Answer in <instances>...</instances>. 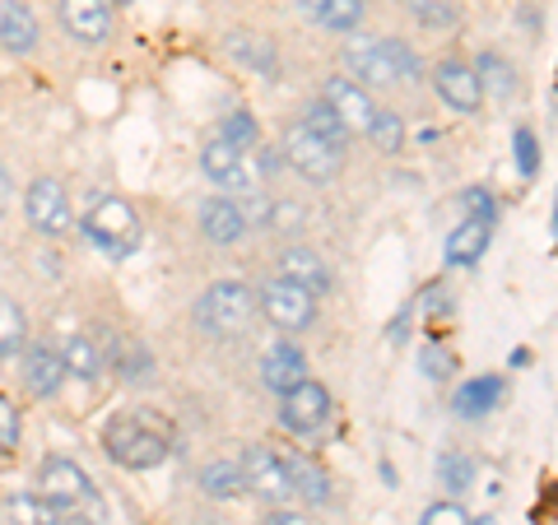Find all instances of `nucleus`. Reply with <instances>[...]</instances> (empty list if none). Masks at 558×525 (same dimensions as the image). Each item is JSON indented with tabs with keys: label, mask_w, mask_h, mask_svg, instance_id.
<instances>
[{
	"label": "nucleus",
	"mask_w": 558,
	"mask_h": 525,
	"mask_svg": "<svg viewBox=\"0 0 558 525\" xmlns=\"http://www.w3.org/2000/svg\"><path fill=\"white\" fill-rule=\"evenodd\" d=\"M344 70L354 75L359 84H377V89H387V84H400V80H418V61L410 57L405 42H387V38H368V33H354V38L344 42Z\"/></svg>",
	"instance_id": "nucleus-1"
},
{
	"label": "nucleus",
	"mask_w": 558,
	"mask_h": 525,
	"mask_svg": "<svg viewBox=\"0 0 558 525\" xmlns=\"http://www.w3.org/2000/svg\"><path fill=\"white\" fill-rule=\"evenodd\" d=\"M256 293L247 284H238V279H219V284H209L201 293V303H196V321L209 330V335H219V340H233L242 335V330L252 326L256 317Z\"/></svg>",
	"instance_id": "nucleus-2"
},
{
	"label": "nucleus",
	"mask_w": 558,
	"mask_h": 525,
	"mask_svg": "<svg viewBox=\"0 0 558 525\" xmlns=\"http://www.w3.org/2000/svg\"><path fill=\"white\" fill-rule=\"evenodd\" d=\"M102 447H108V456L117 465H126V469H154L168 456V437L154 432L145 418H131V414L112 418L108 432H102Z\"/></svg>",
	"instance_id": "nucleus-3"
},
{
	"label": "nucleus",
	"mask_w": 558,
	"mask_h": 525,
	"mask_svg": "<svg viewBox=\"0 0 558 525\" xmlns=\"http://www.w3.org/2000/svg\"><path fill=\"white\" fill-rule=\"evenodd\" d=\"M84 237L94 242L98 252H108L112 260H126L140 247V215L126 200H98L84 219Z\"/></svg>",
	"instance_id": "nucleus-4"
},
{
	"label": "nucleus",
	"mask_w": 558,
	"mask_h": 525,
	"mask_svg": "<svg viewBox=\"0 0 558 525\" xmlns=\"http://www.w3.org/2000/svg\"><path fill=\"white\" fill-rule=\"evenodd\" d=\"M284 163L299 172L303 182L326 186V182H336V178H340L344 149H336L330 139H322L317 131H307L303 121H299V126H289V135H284Z\"/></svg>",
	"instance_id": "nucleus-5"
},
{
	"label": "nucleus",
	"mask_w": 558,
	"mask_h": 525,
	"mask_svg": "<svg viewBox=\"0 0 558 525\" xmlns=\"http://www.w3.org/2000/svg\"><path fill=\"white\" fill-rule=\"evenodd\" d=\"M256 303L279 330H307L312 321H317V293L293 284V279H284V274L270 279V284L260 289Z\"/></svg>",
	"instance_id": "nucleus-6"
},
{
	"label": "nucleus",
	"mask_w": 558,
	"mask_h": 525,
	"mask_svg": "<svg viewBox=\"0 0 558 525\" xmlns=\"http://www.w3.org/2000/svg\"><path fill=\"white\" fill-rule=\"evenodd\" d=\"M238 465H242V479H247V488H252L260 502L284 506L289 498H299V493H293V479H289L284 456H279V451H270V447H247Z\"/></svg>",
	"instance_id": "nucleus-7"
},
{
	"label": "nucleus",
	"mask_w": 558,
	"mask_h": 525,
	"mask_svg": "<svg viewBox=\"0 0 558 525\" xmlns=\"http://www.w3.org/2000/svg\"><path fill=\"white\" fill-rule=\"evenodd\" d=\"M322 102L344 121L349 131H363V135H368L373 117H377V102L368 94V84H359L354 75H330L322 84Z\"/></svg>",
	"instance_id": "nucleus-8"
},
{
	"label": "nucleus",
	"mask_w": 558,
	"mask_h": 525,
	"mask_svg": "<svg viewBox=\"0 0 558 525\" xmlns=\"http://www.w3.org/2000/svg\"><path fill=\"white\" fill-rule=\"evenodd\" d=\"M279 418L293 428V432H322L326 418H330V391L322 381H299L293 391L279 395Z\"/></svg>",
	"instance_id": "nucleus-9"
},
{
	"label": "nucleus",
	"mask_w": 558,
	"mask_h": 525,
	"mask_svg": "<svg viewBox=\"0 0 558 525\" xmlns=\"http://www.w3.org/2000/svg\"><path fill=\"white\" fill-rule=\"evenodd\" d=\"M24 215H28V223L43 237H61L70 229V196H65V186L51 182V178H38L28 186V196H24Z\"/></svg>",
	"instance_id": "nucleus-10"
},
{
	"label": "nucleus",
	"mask_w": 558,
	"mask_h": 525,
	"mask_svg": "<svg viewBox=\"0 0 558 525\" xmlns=\"http://www.w3.org/2000/svg\"><path fill=\"white\" fill-rule=\"evenodd\" d=\"M433 89H438V98L451 112H480V102H484L480 70L465 65V61H442L433 70Z\"/></svg>",
	"instance_id": "nucleus-11"
},
{
	"label": "nucleus",
	"mask_w": 558,
	"mask_h": 525,
	"mask_svg": "<svg viewBox=\"0 0 558 525\" xmlns=\"http://www.w3.org/2000/svg\"><path fill=\"white\" fill-rule=\"evenodd\" d=\"M38 484H43V498L51 506H70V502H89L94 498L89 475H84L75 461H65V456H47L43 469H38Z\"/></svg>",
	"instance_id": "nucleus-12"
},
{
	"label": "nucleus",
	"mask_w": 558,
	"mask_h": 525,
	"mask_svg": "<svg viewBox=\"0 0 558 525\" xmlns=\"http://www.w3.org/2000/svg\"><path fill=\"white\" fill-rule=\"evenodd\" d=\"M201 168L205 178L223 186V191H252V172H247V159H242V149L229 145L223 135H215L209 145L201 149Z\"/></svg>",
	"instance_id": "nucleus-13"
},
{
	"label": "nucleus",
	"mask_w": 558,
	"mask_h": 525,
	"mask_svg": "<svg viewBox=\"0 0 558 525\" xmlns=\"http://www.w3.org/2000/svg\"><path fill=\"white\" fill-rule=\"evenodd\" d=\"M61 24L70 28V38L80 42H108L112 33V0H61Z\"/></svg>",
	"instance_id": "nucleus-14"
},
{
	"label": "nucleus",
	"mask_w": 558,
	"mask_h": 525,
	"mask_svg": "<svg viewBox=\"0 0 558 525\" xmlns=\"http://www.w3.org/2000/svg\"><path fill=\"white\" fill-rule=\"evenodd\" d=\"M0 42H5L14 57H28L38 47V14H33L24 0H0Z\"/></svg>",
	"instance_id": "nucleus-15"
},
{
	"label": "nucleus",
	"mask_w": 558,
	"mask_h": 525,
	"mask_svg": "<svg viewBox=\"0 0 558 525\" xmlns=\"http://www.w3.org/2000/svg\"><path fill=\"white\" fill-rule=\"evenodd\" d=\"M260 381H266L275 395H284L299 387V381H307V358L293 344H275L270 354L260 358Z\"/></svg>",
	"instance_id": "nucleus-16"
},
{
	"label": "nucleus",
	"mask_w": 558,
	"mask_h": 525,
	"mask_svg": "<svg viewBox=\"0 0 558 525\" xmlns=\"http://www.w3.org/2000/svg\"><path fill=\"white\" fill-rule=\"evenodd\" d=\"M65 377L70 373H65V358L57 354V349H28V354H24V381H28L33 395H43V400L61 395Z\"/></svg>",
	"instance_id": "nucleus-17"
},
{
	"label": "nucleus",
	"mask_w": 558,
	"mask_h": 525,
	"mask_svg": "<svg viewBox=\"0 0 558 525\" xmlns=\"http://www.w3.org/2000/svg\"><path fill=\"white\" fill-rule=\"evenodd\" d=\"M201 233L219 247H233V242L247 233V219H242V205L233 200H205L201 205Z\"/></svg>",
	"instance_id": "nucleus-18"
},
{
	"label": "nucleus",
	"mask_w": 558,
	"mask_h": 525,
	"mask_svg": "<svg viewBox=\"0 0 558 525\" xmlns=\"http://www.w3.org/2000/svg\"><path fill=\"white\" fill-rule=\"evenodd\" d=\"M279 274L293 279V284H303V289H312V293H326L330 289L326 260L312 252V247H289L284 256H279Z\"/></svg>",
	"instance_id": "nucleus-19"
},
{
	"label": "nucleus",
	"mask_w": 558,
	"mask_h": 525,
	"mask_svg": "<svg viewBox=\"0 0 558 525\" xmlns=\"http://www.w3.org/2000/svg\"><path fill=\"white\" fill-rule=\"evenodd\" d=\"M299 10L330 33H354L363 24V0H299Z\"/></svg>",
	"instance_id": "nucleus-20"
},
{
	"label": "nucleus",
	"mask_w": 558,
	"mask_h": 525,
	"mask_svg": "<svg viewBox=\"0 0 558 525\" xmlns=\"http://www.w3.org/2000/svg\"><path fill=\"white\" fill-rule=\"evenodd\" d=\"M229 57L242 61L247 70H256V75L279 80V57H275L270 38H260V33H233V38H229Z\"/></svg>",
	"instance_id": "nucleus-21"
},
{
	"label": "nucleus",
	"mask_w": 558,
	"mask_h": 525,
	"mask_svg": "<svg viewBox=\"0 0 558 525\" xmlns=\"http://www.w3.org/2000/svg\"><path fill=\"white\" fill-rule=\"evenodd\" d=\"M488 233H494V223H480V219L465 215L461 229L447 237V260L451 266H475V260L484 256V247H488Z\"/></svg>",
	"instance_id": "nucleus-22"
},
{
	"label": "nucleus",
	"mask_w": 558,
	"mask_h": 525,
	"mask_svg": "<svg viewBox=\"0 0 558 525\" xmlns=\"http://www.w3.org/2000/svg\"><path fill=\"white\" fill-rule=\"evenodd\" d=\"M498 400H502V377H470L465 387L457 391V414H465V418H480V414H488V410H498Z\"/></svg>",
	"instance_id": "nucleus-23"
},
{
	"label": "nucleus",
	"mask_w": 558,
	"mask_h": 525,
	"mask_svg": "<svg viewBox=\"0 0 558 525\" xmlns=\"http://www.w3.org/2000/svg\"><path fill=\"white\" fill-rule=\"evenodd\" d=\"M284 469H289V479H293V493L307 498V502H326L330 498V479H326V469L312 461V456H284Z\"/></svg>",
	"instance_id": "nucleus-24"
},
{
	"label": "nucleus",
	"mask_w": 558,
	"mask_h": 525,
	"mask_svg": "<svg viewBox=\"0 0 558 525\" xmlns=\"http://www.w3.org/2000/svg\"><path fill=\"white\" fill-rule=\"evenodd\" d=\"M61 358H65V373L80 377V381H94L102 373V349L89 335H70L61 344Z\"/></svg>",
	"instance_id": "nucleus-25"
},
{
	"label": "nucleus",
	"mask_w": 558,
	"mask_h": 525,
	"mask_svg": "<svg viewBox=\"0 0 558 525\" xmlns=\"http://www.w3.org/2000/svg\"><path fill=\"white\" fill-rule=\"evenodd\" d=\"M405 5H410V14H414L418 28L447 33V28L461 24V5H457V0H405Z\"/></svg>",
	"instance_id": "nucleus-26"
},
{
	"label": "nucleus",
	"mask_w": 558,
	"mask_h": 525,
	"mask_svg": "<svg viewBox=\"0 0 558 525\" xmlns=\"http://www.w3.org/2000/svg\"><path fill=\"white\" fill-rule=\"evenodd\" d=\"M201 488L209 498H238L242 488H247V479H242V465L233 461H215V465H205L201 469Z\"/></svg>",
	"instance_id": "nucleus-27"
},
{
	"label": "nucleus",
	"mask_w": 558,
	"mask_h": 525,
	"mask_svg": "<svg viewBox=\"0 0 558 525\" xmlns=\"http://www.w3.org/2000/svg\"><path fill=\"white\" fill-rule=\"evenodd\" d=\"M475 70H480L484 94H494V98H512V94H517V75H512V65L502 61L498 51H484Z\"/></svg>",
	"instance_id": "nucleus-28"
},
{
	"label": "nucleus",
	"mask_w": 558,
	"mask_h": 525,
	"mask_svg": "<svg viewBox=\"0 0 558 525\" xmlns=\"http://www.w3.org/2000/svg\"><path fill=\"white\" fill-rule=\"evenodd\" d=\"M303 126H307V131H317L322 139H330V145H336V149H344L349 139H354V131H349L344 121H340L336 112L326 108V102H307V112H303Z\"/></svg>",
	"instance_id": "nucleus-29"
},
{
	"label": "nucleus",
	"mask_w": 558,
	"mask_h": 525,
	"mask_svg": "<svg viewBox=\"0 0 558 525\" xmlns=\"http://www.w3.org/2000/svg\"><path fill=\"white\" fill-rule=\"evenodd\" d=\"M368 139H373V149H381V154L405 149V117L391 112V108H377L373 126H368Z\"/></svg>",
	"instance_id": "nucleus-30"
},
{
	"label": "nucleus",
	"mask_w": 558,
	"mask_h": 525,
	"mask_svg": "<svg viewBox=\"0 0 558 525\" xmlns=\"http://www.w3.org/2000/svg\"><path fill=\"white\" fill-rule=\"evenodd\" d=\"M28 335V321H24V312L10 303L5 293H0V358H10V354H20V344Z\"/></svg>",
	"instance_id": "nucleus-31"
},
{
	"label": "nucleus",
	"mask_w": 558,
	"mask_h": 525,
	"mask_svg": "<svg viewBox=\"0 0 558 525\" xmlns=\"http://www.w3.org/2000/svg\"><path fill=\"white\" fill-rule=\"evenodd\" d=\"M117 373H121V381H149V373H154L149 349L140 340H121L117 344Z\"/></svg>",
	"instance_id": "nucleus-32"
},
{
	"label": "nucleus",
	"mask_w": 558,
	"mask_h": 525,
	"mask_svg": "<svg viewBox=\"0 0 558 525\" xmlns=\"http://www.w3.org/2000/svg\"><path fill=\"white\" fill-rule=\"evenodd\" d=\"M10 521L14 525H65L61 506H51L47 498H10Z\"/></svg>",
	"instance_id": "nucleus-33"
},
{
	"label": "nucleus",
	"mask_w": 558,
	"mask_h": 525,
	"mask_svg": "<svg viewBox=\"0 0 558 525\" xmlns=\"http://www.w3.org/2000/svg\"><path fill=\"white\" fill-rule=\"evenodd\" d=\"M219 135L229 139V145H238L242 154H247V149H256V139H260V131H256V117H252L247 108H238V112H229V117H223Z\"/></svg>",
	"instance_id": "nucleus-34"
},
{
	"label": "nucleus",
	"mask_w": 558,
	"mask_h": 525,
	"mask_svg": "<svg viewBox=\"0 0 558 525\" xmlns=\"http://www.w3.org/2000/svg\"><path fill=\"white\" fill-rule=\"evenodd\" d=\"M438 479H442V488H451V493H465L470 479H475V461L461 456V451H447L438 461Z\"/></svg>",
	"instance_id": "nucleus-35"
},
{
	"label": "nucleus",
	"mask_w": 558,
	"mask_h": 525,
	"mask_svg": "<svg viewBox=\"0 0 558 525\" xmlns=\"http://www.w3.org/2000/svg\"><path fill=\"white\" fill-rule=\"evenodd\" d=\"M475 516H465L461 502H433L424 516H418V525H470Z\"/></svg>",
	"instance_id": "nucleus-36"
},
{
	"label": "nucleus",
	"mask_w": 558,
	"mask_h": 525,
	"mask_svg": "<svg viewBox=\"0 0 558 525\" xmlns=\"http://www.w3.org/2000/svg\"><path fill=\"white\" fill-rule=\"evenodd\" d=\"M465 215L470 219H480V223H498V205H494V196L488 191H465Z\"/></svg>",
	"instance_id": "nucleus-37"
},
{
	"label": "nucleus",
	"mask_w": 558,
	"mask_h": 525,
	"mask_svg": "<svg viewBox=\"0 0 558 525\" xmlns=\"http://www.w3.org/2000/svg\"><path fill=\"white\" fill-rule=\"evenodd\" d=\"M0 447H20V410L0 395Z\"/></svg>",
	"instance_id": "nucleus-38"
},
{
	"label": "nucleus",
	"mask_w": 558,
	"mask_h": 525,
	"mask_svg": "<svg viewBox=\"0 0 558 525\" xmlns=\"http://www.w3.org/2000/svg\"><path fill=\"white\" fill-rule=\"evenodd\" d=\"M517 163H521V172H535V135L531 131H517Z\"/></svg>",
	"instance_id": "nucleus-39"
},
{
	"label": "nucleus",
	"mask_w": 558,
	"mask_h": 525,
	"mask_svg": "<svg viewBox=\"0 0 558 525\" xmlns=\"http://www.w3.org/2000/svg\"><path fill=\"white\" fill-rule=\"evenodd\" d=\"M424 373L442 381L451 373V354H442V349H424Z\"/></svg>",
	"instance_id": "nucleus-40"
},
{
	"label": "nucleus",
	"mask_w": 558,
	"mask_h": 525,
	"mask_svg": "<svg viewBox=\"0 0 558 525\" xmlns=\"http://www.w3.org/2000/svg\"><path fill=\"white\" fill-rule=\"evenodd\" d=\"M266 525H312L303 512H289V506H275V512L266 516Z\"/></svg>",
	"instance_id": "nucleus-41"
},
{
	"label": "nucleus",
	"mask_w": 558,
	"mask_h": 525,
	"mask_svg": "<svg viewBox=\"0 0 558 525\" xmlns=\"http://www.w3.org/2000/svg\"><path fill=\"white\" fill-rule=\"evenodd\" d=\"M10 200H14V178H10L5 168H0V215L10 209Z\"/></svg>",
	"instance_id": "nucleus-42"
},
{
	"label": "nucleus",
	"mask_w": 558,
	"mask_h": 525,
	"mask_svg": "<svg viewBox=\"0 0 558 525\" xmlns=\"http://www.w3.org/2000/svg\"><path fill=\"white\" fill-rule=\"evenodd\" d=\"M405 326H410V307H400V317H396V326H391V340H396V344L405 340Z\"/></svg>",
	"instance_id": "nucleus-43"
},
{
	"label": "nucleus",
	"mask_w": 558,
	"mask_h": 525,
	"mask_svg": "<svg viewBox=\"0 0 558 525\" xmlns=\"http://www.w3.org/2000/svg\"><path fill=\"white\" fill-rule=\"evenodd\" d=\"M279 168V154L275 149H260V172H275Z\"/></svg>",
	"instance_id": "nucleus-44"
},
{
	"label": "nucleus",
	"mask_w": 558,
	"mask_h": 525,
	"mask_svg": "<svg viewBox=\"0 0 558 525\" xmlns=\"http://www.w3.org/2000/svg\"><path fill=\"white\" fill-rule=\"evenodd\" d=\"M470 525H498L494 516H475V521H470Z\"/></svg>",
	"instance_id": "nucleus-45"
}]
</instances>
